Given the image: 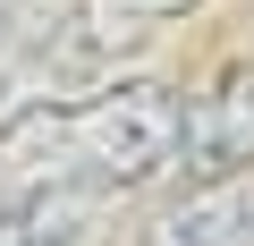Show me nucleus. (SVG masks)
Masks as SVG:
<instances>
[{
    "label": "nucleus",
    "mask_w": 254,
    "mask_h": 246,
    "mask_svg": "<svg viewBox=\"0 0 254 246\" xmlns=\"http://www.w3.org/2000/svg\"><path fill=\"white\" fill-rule=\"evenodd\" d=\"M178 136H187V85L178 77H110L76 93L68 119V178H93L110 195H144L178 178Z\"/></svg>",
    "instance_id": "1"
},
{
    "label": "nucleus",
    "mask_w": 254,
    "mask_h": 246,
    "mask_svg": "<svg viewBox=\"0 0 254 246\" xmlns=\"http://www.w3.org/2000/svg\"><path fill=\"white\" fill-rule=\"evenodd\" d=\"M254 170V60L203 77L187 93V136H178V187Z\"/></svg>",
    "instance_id": "2"
},
{
    "label": "nucleus",
    "mask_w": 254,
    "mask_h": 246,
    "mask_svg": "<svg viewBox=\"0 0 254 246\" xmlns=\"http://www.w3.org/2000/svg\"><path fill=\"white\" fill-rule=\"evenodd\" d=\"M144 246H254V170L178 187L144 221Z\"/></svg>",
    "instance_id": "3"
},
{
    "label": "nucleus",
    "mask_w": 254,
    "mask_h": 246,
    "mask_svg": "<svg viewBox=\"0 0 254 246\" xmlns=\"http://www.w3.org/2000/svg\"><path fill=\"white\" fill-rule=\"evenodd\" d=\"M0 246H17V238H0Z\"/></svg>",
    "instance_id": "4"
}]
</instances>
